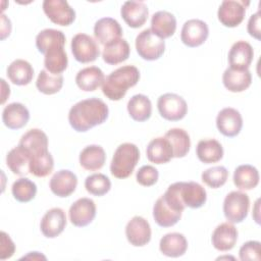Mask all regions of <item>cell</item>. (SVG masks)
I'll return each instance as SVG.
<instances>
[{"label": "cell", "instance_id": "cell-40", "mask_svg": "<svg viewBox=\"0 0 261 261\" xmlns=\"http://www.w3.org/2000/svg\"><path fill=\"white\" fill-rule=\"evenodd\" d=\"M63 86L62 74H52L43 69L39 72L36 81L37 89L45 95H53L58 93Z\"/></svg>", "mask_w": 261, "mask_h": 261}, {"label": "cell", "instance_id": "cell-36", "mask_svg": "<svg viewBox=\"0 0 261 261\" xmlns=\"http://www.w3.org/2000/svg\"><path fill=\"white\" fill-rule=\"evenodd\" d=\"M18 145L27 149L30 155H32L48 150V137L43 130L32 128L22 135Z\"/></svg>", "mask_w": 261, "mask_h": 261}, {"label": "cell", "instance_id": "cell-8", "mask_svg": "<svg viewBox=\"0 0 261 261\" xmlns=\"http://www.w3.org/2000/svg\"><path fill=\"white\" fill-rule=\"evenodd\" d=\"M250 4L249 1L224 0L220 4L217 16L221 24L227 28L238 27L245 18L246 7Z\"/></svg>", "mask_w": 261, "mask_h": 261}, {"label": "cell", "instance_id": "cell-37", "mask_svg": "<svg viewBox=\"0 0 261 261\" xmlns=\"http://www.w3.org/2000/svg\"><path fill=\"white\" fill-rule=\"evenodd\" d=\"M164 138L169 141L172 147L173 157L182 158L189 153L191 148V140L189 134L185 129L178 127L171 128L165 134Z\"/></svg>", "mask_w": 261, "mask_h": 261}, {"label": "cell", "instance_id": "cell-48", "mask_svg": "<svg viewBox=\"0 0 261 261\" xmlns=\"http://www.w3.org/2000/svg\"><path fill=\"white\" fill-rule=\"evenodd\" d=\"M1 84H2V89H3V91H2V100H1V103L3 104L4 102H5V100L9 97V95H10V89H9V86H7L6 85V83H5V81L3 80V79H1Z\"/></svg>", "mask_w": 261, "mask_h": 261}, {"label": "cell", "instance_id": "cell-39", "mask_svg": "<svg viewBox=\"0 0 261 261\" xmlns=\"http://www.w3.org/2000/svg\"><path fill=\"white\" fill-rule=\"evenodd\" d=\"M68 58L64 47H57L45 54L44 66L52 74H61L67 67Z\"/></svg>", "mask_w": 261, "mask_h": 261}, {"label": "cell", "instance_id": "cell-28", "mask_svg": "<svg viewBox=\"0 0 261 261\" xmlns=\"http://www.w3.org/2000/svg\"><path fill=\"white\" fill-rule=\"evenodd\" d=\"M6 164L12 173L23 176L30 173V153L27 149L17 145L6 156Z\"/></svg>", "mask_w": 261, "mask_h": 261}, {"label": "cell", "instance_id": "cell-32", "mask_svg": "<svg viewBox=\"0 0 261 261\" xmlns=\"http://www.w3.org/2000/svg\"><path fill=\"white\" fill-rule=\"evenodd\" d=\"M153 217L159 226L170 227L179 221L181 212L172 209L168 204H166L163 198L160 197L153 206Z\"/></svg>", "mask_w": 261, "mask_h": 261}, {"label": "cell", "instance_id": "cell-31", "mask_svg": "<svg viewBox=\"0 0 261 261\" xmlns=\"http://www.w3.org/2000/svg\"><path fill=\"white\" fill-rule=\"evenodd\" d=\"M196 154L198 159L205 164L216 163L223 157V148L217 140H201L197 145Z\"/></svg>", "mask_w": 261, "mask_h": 261}, {"label": "cell", "instance_id": "cell-44", "mask_svg": "<svg viewBox=\"0 0 261 261\" xmlns=\"http://www.w3.org/2000/svg\"><path fill=\"white\" fill-rule=\"evenodd\" d=\"M240 259L242 261L261 260V244L258 241H249L243 244L239 251Z\"/></svg>", "mask_w": 261, "mask_h": 261}, {"label": "cell", "instance_id": "cell-16", "mask_svg": "<svg viewBox=\"0 0 261 261\" xmlns=\"http://www.w3.org/2000/svg\"><path fill=\"white\" fill-rule=\"evenodd\" d=\"M179 196L186 207L198 209L202 207L207 200L205 189L196 181H178Z\"/></svg>", "mask_w": 261, "mask_h": 261}, {"label": "cell", "instance_id": "cell-27", "mask_svg": "<svg viewBox=\"0 0 261 261\" xmlns=\"http://www.w3.org/2000/svg\"><path fill=\"white\" fill-rule=\"evenodd\" d=\"M81 166L89 171L99 170L104 166L106 161V153L99 145H89L80 153Z\"/></svg>", "mask_w": 261, "mask_h": 261}, {"label": "cell", "instance_id": "cell-1", "mask_svg": "<svg viewBox=\"0 0 261 261\" xmlns=\"http://www.w3.org/2000/svg\"><path fill=\"white\" fill-rule=\"evenodd\" d=\"M108 106L99 98H89L75 103L68 112L70 126L85 133L96 125L102 124L108 118Z\"/></svg>", "mask_w": 261, "mask_h": 261}, {"label": "cell", "instance_id": "cell-12", "mask_svg": "<svg viewBox=\"0 0 261 261\" xmlns=\"http://www.w3.org/2000/svg\"><path fill=\"white\" fill-rule=\"evenodd\" d=\"M216 126L220 134L232 138L240 134L243 127V118L241 113L231 107L220 110L216 117Z\"/></svg>", "mask_w": 261, "mask_h": 261}, {"label": "cell", "instance_id": "cell-10", "mask_svg": "<svg viewBox=\"0 0 261 261\" xmlns=\"http://www.w3.org/2000/svg\"><path fill=\"white\" fill-rule=\"evenodd\" d=\"M209 36V29L205 21L201 19L187 20L180 32L181 42L191 48L201 46Z\"/></svg>", "mask_w": 261, "mask_h": 261}, {"label": "cell", "instance_id": "cell-29", "mask_svg": "<svg viewBox=\"0 0 261 261\" xmlns=\"http://www.w3.org/2000/svg\"><path fill=\"white\" fill-rule=\"evenodd\" d=\"M130 48L126 40L117 39L104 46L102 52L103 60L110 65H116L125 61L129 56Z\"/></svg>", "mask_w": 261, "mask_h": 261}, {"label": "cell", "instance_id": "cell-24", "mask_svg": "<svg viewBox=\"0 0 261 261\" xmlns=\"http://www.w3.org/2000/svg\"><path fill=\"white\" fill-rule=\"evenodd\" d=\"M222 83L228 91L241 93L251 86L252 74L249 69L239 70L228 67L223 72Z\"/></svg>", "mask_w": 261, "mask_h": 261}, {"label": "cell", "instance_id": "cell-17", "mask_svg": "<svg viewBox=\"0 0 261 261\" xmlns=\"http://www.w3.org/2000/svg\"><path fill=\"white\" fill-rule=\"evenodd\" d=\"M120 14L128 27L138 29L147 21L149 10L142 1H125L120 9Z\"/></svg>", "mask_w": 261, "mask_h": 261}, {"label": "cell", "instance_id": "cell-22", "mask_svg": "<svg viewBox=\"0 0 261 261\" xmlns=\"http://www.w3.org/2000/svg\"><path fill=\"white\" fill-rule=\"evenodd\" d=\"M146 155L150 162L155 164H164L173 158V151L167 139L164 137H158L148 144Z\"/></svg>", "mask_w": 261, "mask_h": 261}, {"label": "cell", "instance_id": "cell-5", "mask_svg": "<svg viewBox=\"0 0 261 261\" xmlns=\"http://www.w3.org/2000/svg\"><path fill=\"white\" fill-rule=\"evenodd\" d=\"M250 199L246 193L232 191L226 195L223 201V213L230 223H241L248 215Z\"/></svg>", "mask_w": 261, "mask_h": 261}, {"label": "cell", "instance_id": "cell-41", "mask_svg": "<svg viewBox=\"0 0 261 261\" xmlns=\"http://www.w3.org/2000/svg\"><path fill=\"white\" fill-rule=\"evenodd\" d=\"M11 193L16 201L20 203H27L35 198L37 194V186L31 179L27 177H20L12 184Z\"/></svg>", "mask_w": 261, "mask_h": 261}, {"label": "cell", "instance_id": "cell-46", "mask_svg": "<svg viewBox=\"0 0 261 261\" xmlns=\"http://www.w3.org/2000/svg\"><path fill=\"white\" fill-rule=\"evenodd\" d=\"M0 250H1V255H0L1 260L10 258L14 254V251H15L14 243L11 241L9 236L4 231H1V248H0Z\"/></svg>", "mask_w": 261, "mask_h": 261}, {"label": "cell", "instance_id": "cell-25", "mask_svg": "<svg viewBox=\"0 0 261 261\" xmlns=\"http://www.w3.org/2000/svg\"><path fill=\"white\" fill-rule=\"evenodd\" d=\"M159 249L163 255L177 258L186 253L188 249V241L182 233L169 232L161 238Z\"/></svg>", "mask_w": 261, "mask_h": 261}, {"label": "cell", "instance_id": "cell-6", "mask_svg": "<svg viewBox=\"0 0 261 261\" xmlns=\"http://www.w3.org/2000/svg\"><path fill=\"white\" fill-rule=\"evenodd\" d=\"M157 108L161 117L169 121L180 120L188 112V104L186 100L173 93L161 95L157 101Z\"/></svg>", "mask_w": 261, "mask_h": 261}, {"label": "cell", "instance_id": "cell-38", "mask_svg": "<svg viewBox=\"0 0 261 261\" xmlns=\"http://www.w3.org/2000/svg\"><path fill=\"white\" fill-rule=\"evenodd\" d=\"M54 167V160L48 150L30 155V173L37 177H45Z\"/></svg>", "mask_w": 261, "mask_h": 261}, {"label": "cell", "instance_id": "cell-4", "mask_svg": "<svg viewBox=\"0 0 261 261\" xmlns=\"http://www.w3.org/2000/svg\"><path fill=\"white\" fill-rule=\"evenodd\" d=\"M136 49L140 57L153 61L159 59L165 50V42L157 37L151 29L142 31L136 38Z\"/></svg>", "mask_w": 261, "mask_h": 261}, {"label": "cell", "instance_id": "cell-49", "mask_svg": "<svg viewBox=\"0 0 261 261\" xmlns=\"http://www.w3.org/2000/svg\"><path fill=\"white\" fill-rule=\"evenodd\" d=\"M258 213H259V199L256 201V209H255V212H254V219L259 224L260 223V219H259Z\"/></svg>", "mask_w": 261, "mask_h": 261}, {"label": "cell", "instance_id": "cell-45", "mask_svg": "<svg viewBox=\"0 0 261 261\" xmlns=\"http://www.w3.org/2000/svg\"><path fill=\"white\" fill-rule=\"evenodd\" d=\"M158 170L152 165H144L137 172V181L144 187H151L158 180Z\"/></svg>", "mask_w": 261, "mask_h": 261}, {"label": "cell", "instance_id": "cell-19", "mask_svg": "<svg viewBox=\"0 0 261 261\" xmlns=\"http://www.w3.org/2000/svg\"><path fill=\"white\" fill-rule=\"evenodd\" d=\"M254 57V50L246 41L236 42L228 52L229 67L233 69L244 70L248 69Z\"/></svg>", "mask_w": 261, "mask_h": 261}, {"label": "cell", "instance_id": "cell-3", "mask_svg": "<svg viewBox=\"0 0 261 261\" xmlns=\"http://www.w3.org/2000/svg\"><path fill=\"white\" fill-rule=\"evenodd\" d=\"M140 159L139 148L133 143H123L119 145L112 157L110 163V172L116 178L128 177Z\"/></svg>", "mask_w": 261, "mask_h": 261}, {"label": "cell", "instance_id": "cell-30", "mask_svg": "<svg viewBox=\"0 0 261 261\" xmlns=\"http://www.w3.org/2000/svg\"><path fill=\"white\" fill-rule=\"evenodd\" d=\"M7 76L14 85L27 86L34 77V68L29 61L16 59L8 65Z\"/></svg>", "mask_w": 261, "mask_h": 261}, {"label": "cell", "instance_id": "cell-23", "mask_svg": "<svg viewBox=\"0 0 261 261\" xmlns=\"http://www.w3.org/2000/svg\"><path fill=\"white\" fill-rule=\"evenodd\" d=\"M176 30L175 16L165 10L157 11L151 18V31L161 39H167L174 35Z\"/></svg>", "mask_w": 261, "mask_h": 261}, {"label": "cell", "instance_id": "cell-11", "mask_svg": "<svg viewBox=\"0 0 261 261\" xmlns=\"http://www.w3.org/2000/svg\"><path fill=\"white\" fill-rule=\"evenodd\" d=\"M68 216L70 222L77 227L89 225L96 216L95 202L90 198L76 200L69 208Z\"/></svg>", "mask_w": 261, "mask_h": 261}, {"label": "cell", "instance_id": "cell-7", "mask_svg": "<svg viewBox=\"0 0 261 261\" xmlns=\"http://www.w3.org/2000/svg\"><path fill=\"white\" fill-rule=\"evenodd\" d=\"M71 52L74 59L81 63L95 61L100 55L97 42L87 34H76L71 40Z\"/></svg>", "mask_w": 261, "mask_h": 261}, {"label": "cell", "instance_id": "cell-9", "mask_svg": "<svg viewBox=\"0 0 261 261\" xmlns=\"http://www.w3.org/2000/svg\"><path fill=\"white\" fill-rule=\"evenodd\" d=\"M43 10L47 17L58 25H69L75 19V11L70 7L67 1L45 0L43 2Z\"/></svg>", "mask_w": 261, "mask_h": 261}, {"label": "cell", "instance_id": "cell-34", "mask_svg": "<svg viewBox=\"0 0 261 261\" xmlns=\"http://www.w3.org/2000/svg\"><path fill=\"white\" fill-rule=\"evenodd\" d=\"M259 172L256 167L250 164L238 166L233 172V184L240 190L250 191L259 184Z\"/></svg>", "mask_w": 261, "mask_h": 261}, {"label": "cell", "instance_id": "cell-20", "mask_svg": "<svg viewBox=\"0 0 261 261\" xmlns=\"http://www.w3.org/2000/svg\"><path fill=\"white\" fill-rule=\"evenodd\" d=\"M94 36L102 45H107L122 36V29L119 22L112 17H103L94 25Z\"/></svg>", "mask_w": 261, "mask_h": 261}, {"label": "cell", "instance_id": "cell-15", "mask_svg": "<svg viewBox=\"0 0 261 261\" xmlns=\"http://www.w3.org/2000/svg\"><path fill=\"white\" fill-rule=\"evenodd\" d=\"M76 186L77 177L68 169H61L55 172L49 182L51 192L60 198L70 196L75 191Z\"/></svg>", "mask_w": 261, "mask_h": 261}, {"label": "cell", "instance_id": "cell-18", "mask_svg": "<svg viewBox=\"0 0 261 261\" xmlns=\"http://www.w3.org/2000/svg\"><path fill=\"white\" fill-rule=\"evenodd\" d=\"M238 229L230 222H222L214 229L211 242L213 247L221 252L231 250L238 241Z\"/></svg>", "mask_w": 261, "mask_h": 261}, {"label": "cell", "instance_id": "cell-35", "mask_svg": "<svg viewBox=\"0 0 261 261\" xmlns=\"http://www.w3.org/2000/svg\"><path fill=\"white\" fill-rule=\"evenodd\" d=\"M127 112L136 121L142 122L148 120L152 114L150 99L143 94L134 95L127 102Z\"/></svg>", "mask_w": 261, "mask_h": 261}, {"label": "cell", "instance_id": "cell-33", "mask_svg": "<svg viewBox=\"0 0 261 261\" xmlns=\"http://www.w3.org/2000/svg\"><path fill=\"white\" fill-rule=\"evenodd\" d=\"M65 36L59 30L45 29L41 31L36 37V46L40 53L46 54L48 51L57 48L64 47Z\"/></svg>", "mask_w": 261, "mask_h": 261}, {"label": "cell", "instance_id": "cell-42", "mask_svg": "<svg viewBox=\"0 0 261 261\" xmlns=\"http://www.w3.org/2000/svg\"><path fill=\"white\" fill-rule=\"evenodd\" d=\"M85 188L91 195L101 197L110 191L111 181L103 173H94L86 177Z\"/></svg>", "mask_w": 261, "mask_h": 261}, {"label": "cell", "instance_id": "cell-26", "mask_svg": "<svg viewBox=\"0 0 261 261\" xmlns=\"http://www.w3.org/2000/svg\"><path fill=\"white\" fill-rule=\"evenodd\" d=\"M105 81V75L98 66H89L81 69L75 75L76 86L85 92L97 90Z\"/></svg>", "mask_w": 261, "mask_h": 261}, {"label": "cell", "instance_id": "cell-47", "mask_svg": "<svg viewBox=\"0 0 261 261\" xmlns=\"http://www.w3.org/2000/svg\"><path fill=\"white\" fill-rule=\"evenodd\" d=\"M248 33L251 37L260 40L261 39V30H260V12L257 11L256 13L252 14L248 21L247 27Z\"/></svg>", "mask_w": 261, "mask_h": 261}, {"label": "cell", "instance_id": "cell-2", "mask_svg": "<svg viewBox=\"0 0 261 261\" xmlns=\"http://www.w3.org/2000/svg\"><path fill=\"white\" fill-rule=\"evenodd\" d=\"M140 80V71L134 65H123L113 70L102 85L103 94L111 101L122 99L129 88L135 87Z\"/></svg>", "mask_w": 261, "mask_h": 261}, {"label": "cell", "instance_id": "cell-21", "mask_svg": "<svg viewBox=\"0 0 261 261\" xmlns=\"http://www.w3.org/2000/svg\"><path fill=\"white\" fill-rule=\"evenodd\" d=\"M30 119L28 108L18 102H13L5 106L2 112V121L10 129H19L23 127Z\"/></svg>", "mask_w": 261, "mask_h": 261}, {"label": "cell", "instance_id": "cell-14", "mask_svg": "<svg viewBox=\"0 0 261 261\" xmlns=\"http://www.w3.org/2000/svg\"><path fill=\"white\" fill-rule=\"evenodd\" d=\"M66 226L65 212L58 207L48 210L40 222V228L44 237L53 239L58 237Z\"/></svg>", "mask_w": 261, "mask_h": 261}, {"label": "cell", "instance_id": "cell-13", "mask_svg": "<svg viewBox=\"0 0 261 261\" xmlns=\"http://www.w3.org/2000/svg\"><path fill=\"white\" fill-rule=\"evenodd\" d=\"M125 237L135 247H143L151 240V226L142 216H134L125 226Z\"/></svg>", "mask_w": 261, "mask_h": 261}, {"label": "cell", "instance_id": "cell-43", "mask_svg": "<svg viewBox=\"0 0 261 261\" xmlns=\"http://www.w3.org/2000/svg\"><path fill=\"white\" fill-rule=\"evenodd\" d=\"M202 181L212 189L222 187L227 178L228 171L224 166H213L204 170L201 174Z\"/></svg>", "mask_w": 261, "mask_h": 261}]
</instances>
